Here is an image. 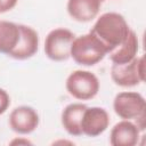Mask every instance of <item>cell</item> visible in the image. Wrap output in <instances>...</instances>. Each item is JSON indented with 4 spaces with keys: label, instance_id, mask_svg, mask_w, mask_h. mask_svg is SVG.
<instances>
[{
    "label": "cell",
    "instance_id": "cell-1",
    "mask_svg": "<svg viewBox=\"0 0 146 146\" xmlns=\"http://www.w3.org/2000/svg\"><path fill=\"white\" fill-rule=\"evenodd\" d=\"M125 18L114 11L104 13L94 24L90 32L97 36L107 50V54L122 43L130 32Z\"/></svg>",
    "mask_w": 146,
    "mask_h": 146
},
{
    "label": "cell",
    "instance_id": "cell-2",
    "mask_svg": "<svg viewBox=\"0 0 146 146\" xmlns=\"http://www.w3.org/2000/svg\"><path fill=\"white\" fill-rule=\"evenodd\" d=\"M113 110L122 120L133 121L140 131L145 130L146 103L145 98L135 91L119 92L113 100Z\"/></svg>",
    "mask_w": 146,
    "mask_h": 146
},
{
    "label": "cell",
    "instance_id": "cell-3",
    "mask_svg": "<svg viewBox=\"0 0 146 146\" xmlns=\"http://www.w3.org/2000/svg\"><path fill=\"white\" fill-rule=\"evenodd\" d=\"M106 55V48L91 32L74 38L71 46V57L82 66H94Z\"/></svg>",
    "mask_w": 146,
    "mask_h": 146
},
{
    "label": "cell",
    "instance_id": "cell-4",
    "mask_svg": "<svg viewBox=\"0 0 146 146\" xmlns=\"http://www.w3.org/2000/svg\"><path fill=\"white\" fill-rule=\"evenodd\" d=\"M65 86L67 92L78 100H90L99 91L98 78L94 73L83 70L73 71L67 76Z\"/></svg>",
    "mask_w": 146,
    "mask_h": 146
},
{
    "label": "cell",
    "instance_id": "cell-5",
    "mask_svg": "<svg viewBox=\"0 0 146 146\" xmlns=\"http://www.w3.org/2000/svg\"><path fill=\"white\" fill-rule=\"evenodd\" d=\"M75 34L64 27L51 30L44 40V54L54 62H64L71 57V46Z\"/></svg>",
    "mask_w": 146,
    "mask_h": 146
},
{
    "label": "cell",
    "instance_id": "cell-6",
    "mask_svg": "<svg viewBox=\"0 0 146 146\" xmlns=\"http://www.w3.org/2000/svg\"><path fill=\"white\" fill-rule=\"evenodd\" d=\"M111 78L120 87H135L145 80L144 56L133 58L124 64H113L111 67Z\"/></svg>",
    "mask_w": 146,
    "mask_h": 146
},
{
    "label": "cell",
    "instance_id": "cell-7",
    "mask_svg": "<svg viewBox=\"0 0 146 146\" xmlns=\"http://www.w3.org/2000/svg\"><path fill=\"white\" fill-rule=\"evenodd\" d=\"M39 121V114L33 107L22 105L10 112L8 122L13 131L19 135H29L38 128Z\"/></svg>",
    "mask_w": 146,
    "mask_h": 146
},
{
    "label": "cell",
    "instance_id": "cell-8",
    "mask_svg": "<svg viewBox=\"0 0 146 146\" xmlns=\"http://www.w3.org/2000/svg\"><path fill=\"white\" fill-rule=\"evenodd\" d=\"M110 125V115L103 107H87L82 120L81 130L82 135L88 137H97L106 131Z\"/></svg>",
    "mask_w": 146,
    "mask_h": 146
},
{
    "label": "cell",
    "instance_id": "cell-9",
    "mask_svg": "<svg viewBox=\"0 0 146 146\" xmlns=\"http://www.w3.org/2000/svg\"><path fill=\"white\" fill-rule=\"evenodd\" d=\"M21 39L16 48L8 55L9 57L18 60H24L31 58L35 55L39 47V35L34 29L27 25L19 24Z\"/></svg>",
    "mask_w": 146,
    "mask_h": 146
},
{
    "label": "cell",
    "instance_id": "cell-10",
    "mask_svg": "<svg viewBox=\"0 0 146 146\" xmlns=\"http://www.w3.org/2000/svg\"><path fill=\"white\" fill-rule=\"evenodd\" d=\"M140 130L133 121L122 120L111 130L110 144L112 146H135L138 144Z\"/></svg>",
    "mask_w": 146,
    "mask_h": 146
},
{
    "label": "cell",
    "instance_id": "cell-11",
    "mask_svg": "<svg viewBox=\"0 0 146 146\" xmlns=\"http://www.w3.org/2000/svg\"><path fill=\"white\" fill-rule=\"evenodd\" d=\"M100 5L99 0H68L66 9L72 19L88 23L97 17Z\"/></svg>",
    "mask_w": 146,
    "mask_h": 146
},
{
    "label": "cell",
    "instance_id": "cell-12",
    "mask_svg": "<svg viewBox=\"0 0 146 146\" xmlns=\"http://www.w3.org/2000/svg\"><path fill=\"white\" fill-rule=\"evenodd\" d=\"M88 106L82 103H72L68 104L62 112L60 121L65 131L73 137L82 136L81 130V120L83 113Z\"/></svg>",
    "mask_w": 146,
    "mask_h": 146
},
{
    "label": "cell",
    "instance_id": "cell-13",
    "mask_svg": "<svg viewBox=\"0 0 146 146\" xmlns=\"http://www.w3.org/2000/svg\"><path fill=\"white\" fill-rule=\"evenodd\" d=\"M139 49L138 36L135 31L130 30L125 40L111 50L107 55L113 64H124L137 57V52Z\"/></svg>",
    "mask_w": 146,
    "mask_h": 146
},
{
    "label": "cell",
    "instance_id": "cell-14",
    "mask_svg": "<svg viewBox=\"0 0 146 146\" xmlns=\"http://www.w3.org/2000/svg\"><path fill=\"white\" fill-rule=\"evenodd\" d=\"M19 39V24L8 21H0V54H6L8 56L16 48Z\"/></svg>",
    "mask_w": 146,
    "mask_h": 146
},
{
    "label": "cell",
    "instance_id": "cell-15",
    "mask_svg": "<svg viewBox=\"0 0 146 146\" xmlns=\"http://www.w3.org/2000/svg\"><path fill=\"white\" fill-rule=\"evenodd\" d=\"M10 105V97L8 92L0 88V115L3 114Z\"/></svg>",
    "mask_w": 146,
    "mask_h": 146
},
{
    "label": "cell",
    "instance_id": "cell-16",
    "mask_svg": "<svg viewBox=\"0 0 146 146\" xmlns=\"http://www.w3.org/2000/svg\"><path fill=\"white\" fill-rule=\"evenodd\" d=\"M17 5V0H0V14L11 10Z\"/></svg>",
    "mask_w": 146,
    "mask_h": 146
},
{
    "label": "cell",
    "instance_id": "cell-17",
    "mask_svg": "<svg viewBox=\"0 0 146 146\" xmlns=\"http://www.w3.org/2000/svg\"><path fill=\"white\" fill-rule=\"evenodd\" d=\"M11 145H15V144H31V141L29 140H21V139H15L13 141H10Z\"/></svg>",
    "mask_w": 146,
    "mask_h": 146
},
{
    "label": "cell",
    "instance_id": "cell-18",
    "mask_svg": "<svg viewBox=\"0 0 146 146\" xmlns=\"http://www.w3.org/2000/svg\"><path fill=\"white\" fill-rule=\"evenodd\" d=\"M99 1H100V2H103V1H105V0H99Z\"/></svg>",
    "mask_w": 146,
    "mask_h": 146
}]
</instances>
